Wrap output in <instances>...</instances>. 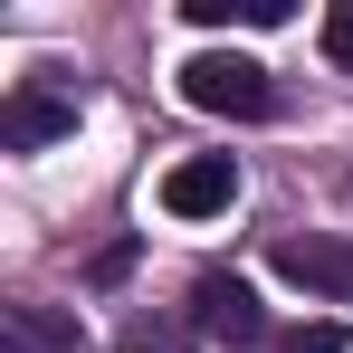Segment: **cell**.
Masks as SVG:
<instances>
[{
    "instance_id": "cell-1",
    "label": "cell",
    "mask_w": 353,
    "mask_h": 353,
    "mask_svg": "<svg viewBox=\"0 0 353 353\" xmlns=\"http://www.w3.org/2000/svg\"><path fill=\"white\" fill-rule=\"evenodd\" d=\"M181 96H191L201 115H230V124L277 115V86H268V67H258V58H239V48H201V58L181 67Z\"/></svg>"
},
{
    "instance_id": "cell-2",
    "label": "cell",
    "mask_w": 353,
    "mask_h": 353,
    "mask_svg": "<svg viewBox=\"0 0 353 353\" xmlns=\"http://www.w3.org/2000/svg\"><path fill=\"white\" fill-rule=\"evenodd\" d=\"M268 268H277V277H296L305 296L353 305V239H268Z\"/></svg>"
},
{
    "instance_id": "cell-3",
    "label": "cell",
    "mask_w": 353,
    "mask_h": 353,
    "mask_svg": "<svg viewBox=\"0 0 353 353\" xmlns=\"http://www.w3.org/2000/svg\"><path fill=\"white\" fill-rule=\"evenodd\" d=\"M58 134H77V96H58V86H10L0 153H39V143H58Z\"/></svg>"
},
{
    "instance_id": "cell-4",
    "label": "cell",
    "mask_w": 353,
    "mask_h": 353,
    "mask_svg": "<svg viewBox=\"0 0 353 353\" xmlns=\"http://www.w3.org/2000/svg\"><path fill=\"white\" fill-rule=\"evenodd\" d=\"M239 201V163L230 153H191V163H172V181H163V210L172 220H210V210H230Z\"/></svg>"
},
{
    "instance_id": "cell-5",
    "label": "cell",
    "mask_w": 353,
    "mask_h": 353,
    "mask_svg": "<svg viewBox=\"0 0 353 353\" xmlns=\"http://www.w3.org/2000/svg\"><path fill=\"white\" fill-rule=\"evenodd\" d=\"M191 325L220 334V344H258V334H268V305L239 287V277H201V287H191Z\"/></svg>"
},
{
    "instance_id": "cell-6",
    "label": "cell",
    "mask_w": 353,
    "mask_h": 353,
    "mask_svg": "<svg viewBox=\"0 0 353 353\" xmlns=\"http://www.w3.org/2000/svg\"><path fill=\"white\" fill-rule=\"evenodd\" d=\"M0 353H77V315H58V305H0Z\"/></svg>"
},
{
    "instance_id": "cell-7",
    "label": "cell",
    "mask_w": 353,
    "mask_h": 353,
    "mask_svg": "<svg viewBox=\"0 0 353 353\" xmlns=\"http://www.w3.org/2000/svg\"><path fill=\"white\" fill-rule=\"evenodd\" d=\"M191 10V29H277L287 19V0H181Z\"/></svg>"
},
{
    "instance_id": "cell-8",
    "label": "cell",
    "mask_w": 353,
    "mask_h": 353,
    "mask_svg": "<svg viewBox=\"0 0 353 353\" xmlns=\"http://www.w3.org/2000/svg\"><path fill=\"white\" fill-rule=\"evenodd\" d=\"M325 58L353 67V0H334V10H325Z\"/></svg>"
},
{
    "instance_id": "cell-9",
    "label": "cell",
    "mask_w": 353,
    "mask_h": 353,
    "mask_svg": "<svg viewBox=\"0 0 353 353\" xmlns=\"http://www.w3.org/2000/svg\"><path fill=\"white\" fill-rule=\"evenodd\" d=\"M287 353H344V325H287Z\"/></svg>"
},
{
    "instance_id": "cell-10",
    "label": "cell",
    "mask_w": 353,
    "mask_h": 353,
    "mask_svg": "<svg viewBox=\"0 0 353 353\" xmlns=\"http://www.w3.org/2000/svg\"><path fill=\"white\" fill-rule=\"evenodd\" d=\"M124 353H163V344H124Z\"/></svg>"
}]
</instances>
